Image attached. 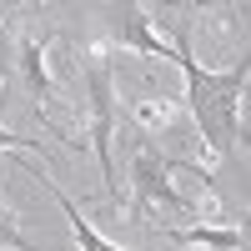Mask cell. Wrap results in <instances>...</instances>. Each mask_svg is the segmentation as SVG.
I'll list each match as a JSON object with an SVG mask.
<instances>
[{"label": "cell", "instance_id": "11", "mask_svg": "<svg viewBox=\"0 0 251 251\" xmlns=\"http://www.w3.org/2000/svg\"><path fill=\"white\" fill-rule=\"evenodd\" d=\"M241 221H246V231H241V241H246V246H251V216H241Z\"/></svg>", "mask_w": 251, "mask_h": 251}, {"label": "cell", "instance_id": "12", "mask_svg": "<svg viewBox=\"0 0 251 251\" xmlns=\"http://www.w3.org/2000/svg\"><path fill=\"white\" fill-rule=\"evenodd\" d=\"M181 251H191V246H181Z\"/></svg>", "mask_w": 251, "mask_h": 251}, {"label": "cell", "instance_id": "8", "mask_svg": "<svg viewBox=\"0 0 251 251\" xmlns=\"http://www.w3.org/2000/svg\"><path fill=\"white\" fill-rule=\"evenodd\" d=\"M0 246H5V251H40V246L25 241V231L15 226V216H10V206H5V201H0Z\"/></svg>", "mask_w": 251, "mask_h": 251}, {"label": "cell", "instance_id": "6", "mask_svg": "<svg viewBox=\"0 0 251 251\" xmlns=\"http://www.w3.org/2000/svg\"><path fill=\"white\" fill-rule=\"evenodd\" d=\"M161 236H171L176 246H206V251H241V231H231V226H161Z\"/></svg>", "mask_w": 251, "mask_h": 251}, {"label": "cell", "instance_id": "10", "mask_svg": "<svg viewBox=\"0 0 251 251\" xmlns=\"http://www.w3.org/2000/svg\"><path fill=\"white\" fill-rule=\"evenodd\" d=\"M10 146H15V151H40V156H46V141H40V136H10L5 126H0V151H10Z\"/></svg>", "mask_w": 251, "mask_h": 251}, {"label": "cell", "instance_id": "5", "mask_svg": "<svg viewBox=\"0 0 251 251\" xmlns=\"http://www.w3.org/2000/svg\"><path fill=\"white\" fill-rule=\"evenodd\" d=\"M46 50H50V35H25L20 40V75H25L30 96H40V106H55V86L46 75Z\"/></svg>", "mask_w": 251, "mask_h": 251}, {"label": "cell", "instance_id": "3", "mask_svg": "<svg viewBox=\"0 0 251 251\" xmlns=\"http://www.w3.org/2000/svg\"><path fill=\"white\" fill-rule=\"evenodd\" d=\"M176 166L181 161L176 156H161L156 146H141V151H136V166H131V191H136L131 196V216L136 221H146V211H151L156 201L166 206V211H176V216H191L196 211V206L171 186V176H166V171H176Z\"/></svg>", "mask_w": 251, "mask_h": 251}, {"label": "cell", "instance_id": "7", "mask_svg": "<svg viewBox=\"0 0 251 251\" xmlns=\"http://www.w3.org/2000/svg\"><path fill=\"white\" fill-rule=\"evenodd\" d=\"M40 186H50V196L60 201V211L71 216V231H75V241H80V251H126V246H116V241H106V236H96V231H91V221L80 216V206H75V201H71L66 191H60V186H55L50 176H40Z\"/></svg>", "mask_w": 251, "mask_h": 251}, {"label": "cell", "instance_id": "4", "mask_svg": "<svg viewBox=\"0 0 251 251\" xmlns=\"http://www.w3.org/2000/svg\"><path fill=\"white\" fill-rule=\"evenodd\" d=\"M111 46L116 50H141V55H161V60H171V40H161L151 35V10L146 5H121V25L111 35Z\"/></svg>", "mask_w": 251, "mask_h": 251}, {"label": "cell", "instance_id": "1", "mask_svg": "<svg viewBox=\"0 0 251 251\" xmlns=\"http://www.w3.org/2000/svg\"><path fill=\"white\" fill-rule=\"evenodd\" d=\"M171 60L186 75V106H191L206 146L216 156H236V141L251 146L246 126H241V96H246V75H251V46L241 55V66L231 71H206L191 55V20H176V40H171Z\"/></svg>", "mask_w": 251, "mask_h": 251}, {"label": "cell", "instance_id": "9", "mask_svg": "<svg viewBox=\"0 0 251 251\" xmlns=\"http://www.w3.org/2000/svg\"><path fill=\"white\" fill-rule=\"evenodd\" d=\"M131 111H136V121H141V126H166V121L176 116L166 100H161V106H156V100H131Z\"/></svg>", "mask_w": 251, "mask_h": 251}, {"label": "cell", "instance_id": "2", "mask_svg": "<svg viewBox=\"0 0 251 251\" xmlns=\"http://www.w3.org/2000/svg\"><path fill=\"white\" fill-rule=\"evenodd\" d=\"M80 75H86V91H91V136H96V156H100V176H106V196L121 211V176H116V161H111V131H116V91H111V60L100 46H91L80 55Z\"/></svg>", "mask_w": 251, "mask_h": 251}]
</instances>
